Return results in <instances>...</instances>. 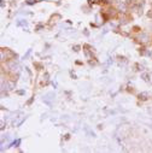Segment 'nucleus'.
Returning a JSON list of instances; mask_svg holds the SVG:
<instances>
[{"label": "nucleus", "mask_w": 152, "mask_h": 153, "mask_svg": "<svg viewBox=\"0 0 152 153\" xmlns=\"http://www.w3.org/2000/svg\"><path fill=\"white\" fill-rule=\"evenodd\" d=\"M149 96H150V95H149V93H146V92H145V93H141V94L139 95V98H140L141 100H146Z\"/></svg>", "instance_id": "f257e3e1"}, {"label": "nucleus", "mask_w": 152, "mask_h": 153, "mask_svg": "<svg viewBox=\"0 0 152 153\" xmlns=\"http://www.w3.org/2000/svg\"><path fill=\"white\" fill-rule=\"evenodd\" d=\"M9 66H10L12 70H15V68H17V64H15V63L12 61V63H9Z\"/></svg>", "instance_id": "f03ea898"}, {"label": "nucleus", "mask_w": 152, "mask_h": 153, "mask_svg": "<svg viewBox=\"0 0 152 153\" xmlns=\"http://www.w3.org/2000/svg\"><path fill=\"white\" fill-rule=\"evenodd\" d=\"M19 144H21V140H16V141H13V142H12V146L17 147V146H18Z\"/></svg>", "instance_id": "7ed1b4c3"}, {"label": "nucleus", "mask_w": 152, "mask_h": 153, "mask_svg": "<svg viewBox=\"0 0 152 153\" xmlns=\"http://www.w3.org/2000/svg\"><path fill=\"white\" fill-rule=\"evenodd\" d=\"M143 77H144V80H145V81H149V75H147V74H144V75H143Z\"/></svg>", "instance_id": "20e7f679"}, {"label": "nucleus", "mask_w": 152, "mask_h": 153, "mask_svg": "<svg viewBox=\"0 0 152 153\" xmlns=\"http://www.w3.org/2000/svg\"><path fill=\"white\" fill-rule=\"evenodd\" d=\"M141 39H143V40H141L143 42H145V41H147V40H146V39H147V36H146V35H143V36H141Z\"/></svg>", "instance_id": "39448f33"}]
</instances>
